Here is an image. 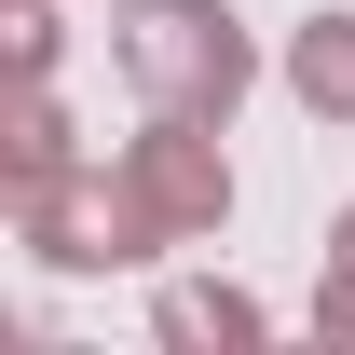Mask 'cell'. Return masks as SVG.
I'll list each match as a JSON object with an SVG mask.
<instances>
[{"label": "cell", "mask_w": 355, "mask_h": 355, "mask_svg": "<svg viewBox=\"0 0 355 355\" xmlns=\"http://www.w3.org/2000/svg\"><path fill=\"white\" fill-rule=\"evenodd\" d=\"M164 328H178V342H205V328H219V342H246L260 314H246V301H205V287H178V301H164Z\"/></svg>", "instance_id": "cell-3"}, {"label": "cell", "mask_w": 355, "mask_h": 355, "mask_svg": "<svg viewBox=\"0 0 355 355\" xmlns=\"http://www.w3.org/2000/svg\"><path fill=\"white\" fill-rule=\"evenodd\" d=\"M123 69L164 96V123H205L246 83V42H232L219 0H123Z\"/></svg>", "instance_id": "cell-1"}, {"label": "cell", "mask_w": 355, "mask_h": 355, "mask_svg": "<svg viewBox=\"0 0 355 355\" xmlns=\"http://www.w3.org/2000/svg\"><path fill=\"white\" fill-rule=\"evenodd\" d=\"M342 260H355V219H342Z\"/></svg>", "instance_id": "cell-4"}, {"label": "cell", "mask_w": 355, "mask_h": 355, "mask_svg": "<svg viewBox=\"0 0 355 355\" xmlns=\"http://www.w3.org/2000/svg\"><path fill=\"white\" fill-rule=\"evenodd\" d=\"M301 96L314 110H355V14H328V28L301 42Z\"/></svg>", "instance_id": "cell-2"}]
</instances>
